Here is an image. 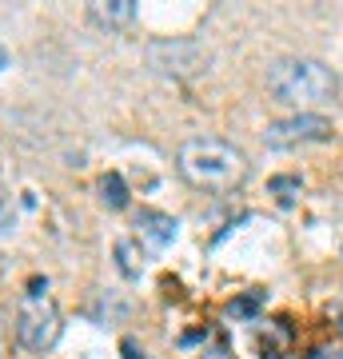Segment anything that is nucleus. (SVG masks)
I'll return each instance as SVG.
<instances>
[{
    "mask_svg": "<svg viewBox=\"0 0 343 359\" xmlns=\"http://www.w3.org/2000/svg\"><path fill=\"white\" fill-rule=\"evenodd\" d=\"M4 68H13V52L0 44V72H4Z\"/></svg>",
    "mask_w": 343,
    "mask_h": 359,
    "instance_id": "4468645a",
    "label": "nucleus"
},
{
    "mask_svg": "<svg viewBox=\"0 0 343 359\" xmlns=\"http://www.w3.org/2000/svg\"><path fill=\"white\" fill-rule=\"evenodd\" d=\"M116 256H120V271H124L128 280H136V276H140V264H136V252H132V244H128V240H120V244H116Z\"/></svg>",
    "mask_w": 343,
    "mask_h": 359,
    "instance_id": "9b49d317",
    "label": "nucleus"
},
{
    "mask_svg": "<svg viewBox=\"0 0 343 359\" xmlns=\"http://www.w3.org/2000/svg\"><path fill=\"white\" fill-rule=\"evenodd\" d=\"M60 308L48 295V283L32 280L28 283V299L16 308V339L28 347V351H52L56 339H60Z\"/></svg>",
    "mask_w": 343,
    "mask_h": 359,
    "instance_id": "7ed1b4c3",
    "label": "nucleus"
},
{
    "mask_svg": "<svg viewBox=\"0 0 343 359\" xmlns=\"http://www.w3.org/2000/svg\"><path fill=\"white\" fill-rule=\"evenodd\" d=\"M16 224V208H13V196H8V188L0 184V231H13Z\"/></svg>",
    "mask_w": 343,
    "mask_h": 359,
    "instance_id": "f8f14e48",
    "label": "nucleus"
},
{
    "mask_svg": "<svg viewBox=\"0 0 343 359\" xmlns=\"http://www.w3.org/2000/svg\"><path fill=\"white\" fill-rule=\"evenodd\" d=\"M88 16L100 28H128L136 20V0H96L88 4Z\"/></svg>",
    "mask_w": 343,
    "mask_h": 359,
    "instance_id": "423d86ee",
    "label": "nucleus"
},
{
    "mask_svg": "<svg viewBox=\"0 0 343 359\" xmlns=\"http://www.w3.org/2000/svg\"><path fill=\"white\" fill-rule=\"evenodd\" d=\"M267 92L280 104H295V108H311V104H328L339 92V80L328 65L307 60V56H288L267 68Z\"/></svg>",
    "mask_w": 343,
    "mask_h": 359,
    "instance_id": "f03ea898",
    "label": "nucleus"
},
{
    "mask_svg": "<svg viewBox=\"0 0 343 359\" xmlns=\"http://www.w3.org/2000/svg\"><path fill=\"white\" fill-rule=\"evenodd\" d=\"M176 168L191 188H203V192H231L248 180V156L224 140H212V136H196V140L180 144Z\"/></svg>",
    "mask_w": 343,
    "mask_h": 359,
    "instance_id": "f257e3e1",
    "label": "nucleus"
},
{
    "mask_svg": "<svg viewBox=\"0 0 343 359\" xmlns=\"http://www.w3.org/2000/svg\"><path fill=\"white\" fill-rule=\"evenodd\" d=\"M267 192L276 196V204H280V208H292L295 200L304 196V180H300V176H271Z\"/></svg>",
    "mask_w": 343,
    "mask_h": 359,
    "instance_id": "6e6552de",
    "label": "nucleus"
},
{
    "mask_svg": "<svg viewBox=\"0 0 343 359\" xmlns=\"http://www.w3.org/2000/svg\"><path fill=\"white\" fill-rule=\"evenodd\" d=\"M200 359H236V355H231L228 339H224V335H216V339H212V347H203V351H200Z\"/></svg>",
    "mask_w": 343,
    "mask_h": 359,
    "instance_id": "ddd939ff",
    "label": "nucleus"
},
{
    "mask_svg": "<svg viewBox=\"0 0 343 359\" xmlns=\"http://www.w3.org/2000/svg\"><path fill=\"white\" fill-rule=\"evenodd\" d=\"M260 304H264V295L252 292V295H243V299H231V304H228V316H231V320H252L255 311H260Z\"/></svg>",
    "mask_w": 343,
    "mask_h": 359,
    "instance_id": "9d476101",
    "label": "nucleus"
},
{
    "mask_svg": "<svg viewBox=\"0 0 343 359\" xmlns=\"http://www.w3.org/2000/svg\"><path fill=\"white\" fill-rule=\"evenodd\" d=\"M331 120L316 112H300L288 116V120H271L264 128V144L276 148V152H288V148H304V144H323L331 140Z\"/></svg>",
    "mask_w": 343,
    "mask_h": 359,
    "instance_id": "39448f33",
    "label": "nucleus"
},
{
    "mask_svg": "<svg viewBox=\"0 0 343 359\" xmlns=\"http://www.w3.org/2000/svg\"><path fill=\"white\" fill-rule=\"evenodd\" d=\"M148 65H152V72H160V76L168 80H196L208 72V65H212V56H208V48L203 44H196V40H152L148 44Z\"/></svg>",
    "mask_w": 343,
    "mask_h": 359,
    "instance_id": "20e7f679",
    "label": "nucleus"
},
{
    "mask_svg": "<svg viewBox=\"0 0 343 359\" xmlns=\"http://www.w3.org/2000/svg\"><path fill=\"white\" fill-rule=\"evenodd\" d=\"M316 359H343V347H335V351H319Z\"/></svg>",
    "mask_w": 343,
    "mask_h": 359,
    "instance_id": "2eb2a0df",
    "label": "nucleus"
},
{
    "mask_svg": "<svg viewBox=\"0 0 343 359\" xmlns=\"http://www.w3.org/2000/svg\"><path fill=\"white\" fill-rule=\"evenodd\" d=\"M136 228H140V236L156 248V252L176 240V219L164 216V212H140V216H136Z\"/></svg>",
    "mask_w": 343,
    "mask_h": 359,
    "instance_id": "0eeeda50",
    "label": "nucleus"
},
{
    "mask_svg": "<svg viewBox=\"0 0 343 359\" xmlns=\"http://www.w3.org/2000/svg\"><path fill=\"white\" fill-rule=\"evenodd\" d=\"M100 200L108 208H128V188H124V180H120V172H108L100 180Z\"/></svg>",
    "mask_w": 343,
    "mask_h": 359,
    "instance_id": "1a4fd4ad",
    "label": "nucleus"
}]
</instances>
